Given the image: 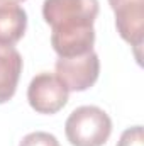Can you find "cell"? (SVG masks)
<instances>
[{
    "instance_id": "cell-1",
    "label": "cell",
    "mask_w": 144,
    "mask_h": 146,
    "mask_svg": "<svg viewBox=\"0 0 144 146\" xmlns=\"http://www.w3.org/2000/svg\"><path fill=\"white\" fill-rule=\"evenodd\" d=\"M98 0H44L42 17L51 26V46L59 58L80 56L93 49V22Z\"/></svg>"
},
{
    "instance_id": "cell-2",
    "label": "cell",
    "mask_w": 144,
    "mask_h": 146,
    "mask_svg": "<svg viewBox=\"0 0 144 146\" xmlns=\"http://www.w3.org/2000/svg\"><path fill=\"white\" fill-rule=\"evenodd\" d=\"M65 133L73 146H104L112 133V121L97 106H81L66 119Z\"/></svg>"
},
{
    "instance_id": "cell-3",
    "label": "cell",
    "mask_w": 144,
    "mask_h": 146,
    "mask_svg": "<svg viewBox=\"0 0 144 146\" xmlns=\"http://www.w3.org/2000/svg\"><path fill=\"white\" fill-rule=\"evenodd\" d=\"M54 75L68 88V92H83L95 85L100 73L98 54L92 49L85 54L71 58H58Z\"/></svg>"
},
{
    "instance_id": "cell-4",
    "label": "cell",
    "mask_w": 144,
    "mask_h": 146,
    "mask_svg": "<svg viewBox=\"0 0 144 146\" xmlns=\"http://www.w3.org/2000/svg\"><path fill=\"white\" fill-rule=\"evenodd\" d=\"M68 88L58 80L53 73H39L36 75L27 88L29 106L37 114H56L68 102Z\"/></svg>"
},
{
    "instance_id": "cell-5",
    "label": "cell",
    "mask_w": 144,
    "mask_h": 146,
    "mask_svg": "<svg viewBox=\"0 0 144 146\" xmlns=\"http://www.w3.org/2000/svg\"><path fill=\"white\" fill-rule=\"evenodd\" d=\"M120 37L134 48L144 41V0H108Z\"/></svg>"
},
{
    "instance_id": "cell-6",
    "label": "cell",
    "mask_w": 144,
    "mask_h": 146,
    "mask_svg": "<svg viewBox=\"0 0 144 146\" xmlns=\"http://www.w3.org/2000/svg\"><path fill=\"white\" fill-rule=\"evenodd\" d=\"M22 73V56L14 46H0V104L9 102Z\"/></svg>"
},
{
    "instance_id": "cell-7",
    "label": "cell",
    "mask_w": 144,
    "mask_h": 146,
    "mask_svg": "<svg viewBox=\"0 0 144 146\" xmlns=\"http://www.w3.org/2000/svg\"><path fill=\"white\" fill-rule=\"evenodd\" d=\"M27 29V14L15 3H0V46H14Z\"/></svg>"
},
{
    "instance_id": "cell-8",
    "label": "cell",
    "mask_w": 144,
    "mask_h": 146,
    "mask_svg": "<svg viewBox=\"0 0 144 146\" xmlns=\"http://www.w3.org/2000/svg\"><path fill=\"white\" fill-rule=\"evenodd\" d=\"M19 146H61V145L56 139V136H53L49 133H44V131H36V133H29L27 136H24Z\"/></svg>"
},
{
    "instance_id": "cell-9",
    "label": "cell",
    "mask_w": 144,
    "mask_h": 146,
    "mask_svg": "<svg viewBox=\"0 0 144 146\" xmlns=\"http://www.w3.org/2000/svg\"><path fill=\"white\" fill-rule=\"evenodd\" d=\"M117 146H144V133L143 126L129 127L122 133Z\"/></svg>"
},
{
    "instance_id": "cell-10",
    "label": "cell",
    "mask_w": 144,
    "mask_h": 146,
    "mask_svg": "<svg viewBox=\"0 0 144 146\" xmlns=\"http://www.w3.org/2000/svg\"><path fill=\"white\" fill-rule=\"evenodd\" d=\"M17 2H24V0H0V3H17Z\"/></svg>"
}]
</instances>
